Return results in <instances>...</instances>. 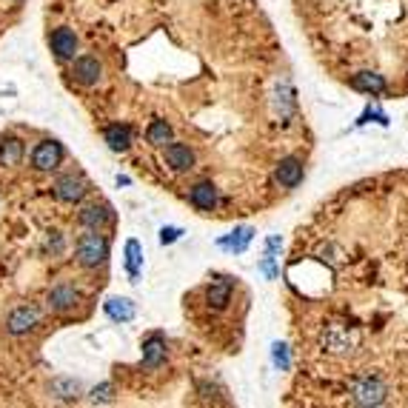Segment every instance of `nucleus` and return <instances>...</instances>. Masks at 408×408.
I'll list each match as a JSON object with an SVG mask.
<instances>
[{
	"label": "nucleus",
	"instance_id": "obj_5",
	"mask_svg": "<svg viewBox=\"0 0 408 408\" xmlns=\"http://www.w3.org/2000/svg\"><path fill=\"white\" fill-rule=\"evenodd\" d=\"M86 191H89V186L80 175H60L52 186V195L60 203H80L86 197Z\"/></svg>",
	"mask_w": 408,
	"mask_h": 408
},
{
	"label": "nucleus",
	"instance_id": "obj_3",
	"mask_svg": "<svg viewBox=\"0 0 408 408\" xmlns=\"http://www.w3.org/2000/svg\"><path fill=\"white\" fill-rule=\"evenodd\" d=\"M75 254H78V263L83 269H98L109 257V240L98 229H86V234L78 237Z\"/></svg>",
	"mask_w": 408,
	"mask_h": 408
},
{
	"label": "nucleus",
	"instance_id": "obj_17",
	"mask_svg": "<svg viewBox=\"0 0 408 408\" xmlns=\"http://www.w3.org/2000/svg\"><path fill=\"white\" fill-rule=\"evenodd\" d=\"M103 140L112 152H126L132 146V129L126 123H112L103 129Z\"/></svg>",
	"mask_w": 408,
	"mask_h": 408
},
{
	"label": "nucleus",
	"instance_id": "obj_7",
	"mask_svg": "<svg viewBox=\"0 0 408 408\" xmlns=\"http://www.w3.org/2000/svg\"><path fill=\"white\" fill-rule=\"evenodd\" d=\"M163 160H166V166H169L172 172H177V175L195 169V152H191L188 146H183V143H175V140L163 146Z\"/></svg>",
	"mask_w": 408,
	"mask_h": 408
},
{
	"label": "nucleus",
	"instance_id": "obj_10",
	"mask_svg": "<svg viewBox=\"0 0 408 408\" xmlns=\"http://www.w3.org/2000/svg\"><path fill=\"white\" fill-rule=\"evenodd\" d=\"M49 46H52V52L57 60H75V52H78V35L60 26L49 35Z\"/></svg>",
	"mask_w": 408,
	"mask_h": 408
},
{
	"label": "nucleus",
	"instance_id": "obj_21",
	"mask_svg": "<svg viewBox=\"0 0 408 408\" xmlns=\"http://www.w3.org/2000/svg\"><path fill=\"white\" fill-rule=\"evenodd\" d=\"M146 140L152 143V146H166V143H172V126L166 123V120H152L149 123V129H146Z\"/></svg>",
	"mask_w": 408,
	"mask_h": 408
},
{
	"label": "nucleus",
	"instance_id": "obj_26",
	"mask_svg": "<svg viewBox=\"0 0 408 408\" xmlns=\"http://www.w3.org/2000/svg\"><path fill=\"white\" fill-rule=\"evenodd\" d=\"M180 237H183V229H177V226H166V229H160V243H163V246L177 243Z\"/></svg>",
	"mask_w": 408,
	"mask_h": 408
},
{
	"label": "nucleus",
	"instance_id": "obj_6",
	"mask_svg": "<svg viewBox=\"0 0 408 408\" xmlns=\"http://www.w3.org/2000/svg\"><path fill=\"white\" fill-rule=\"evenodd\" d=\"M71 78H75V83L91 89V86H98L100 78H103V66L98 57H91V55H80L75 63H71Z\"/></svg>",
	"mask_w": 408,
	"mask_h": 408
},
{
	"label": "nucleus",
	"instance_id": "obj_23",
	"mask_svg": "<svg viewBox=\"0 0 408 408\" xmlns=\"http://www.w3.org/2000/svg\"><path fill=\"white\" fill-rule=\"evenodd\" d=\"M52 391H55L57 397H63V400H71V397H78L80 382H78V380H55V382H52Z\"/></svg>",
	"mask_w": 408,
	"mask_h": 408
},
{
	"label": "nucleus",
	"instance_id": "obj_13",
	"mask_svg": "<svg viewBox=\"0 0 408 408\" xmlns=\"http://www.w3.org/2000/svg\"><path fill=\"white\" fill-rule=\"evenodd\" d=\"M78 220H80V226H86V229H98V231H100L106 223H112V209H109L106 203H89V206L80 209Z\"/></svg>",
	"mask_w": 408,
	"mask_h": 408
},
{
	"label": "nucleus",
	"instance_id": "obj_11",
	"mask_svg": "<svg viewBox=\"0 0 408 408\" xmlns=\"http://www.w3.org/2000/svg\"><path fill=\"white\" fill-rule=\"evenodd\" d=\"M46 303H49L52 311H71L78 303H80V294L71 283H57L55 289L49 292V297H46Z\"/></svg>",
	"mask_w": 408,
	"mask_h": 408
},
{
	"label": "nucleus",
	"instance_id": "obj_9",
	"mask_svg": "<svg viewBox=\"0 0 408 408\" xmlns=\"http://www.w3.org/2000/svg\"><path fill=\"white\" fill-rule=\"evenodd\" d=\"M37 323H40V308L37 305H17L12 314H9V320H6V328L12 334H26Z\"/></svg>",
	"mask_w": 408,
	"mask_h": 408
},
{
	"label": "nucleus",
	"instance_id": "obj_20",
	"mask_svg": "<svg viewBox=\"0 0 408 408\" xmlns=\"http://www.w3.org/2000/svg\"><path fill=\"white\" fill-rule=\"evenodd\" d=\"M23 160V140L20 137H3L0 140V166L3 169H12V166H17Z\"/></svg>",
	"mask_w": 408,
	"mask_h": 408
},
{
	"label": "nucleus",
	"instance_id": "obj_4",
	"mask_svg": "<svg viewBox=\"0 0 408 408\" xmlns=\"http://www.w3.org/2000/svg\"><path fill=\"white\" fill-rule=\"evenodd\" d=\"M63 157H66V149L57 140H40L32 149V166L37 172H55L63 163Z\"/></svg>",
	"mask_w": 408,
	"mask_h": 408
},
{
	"label": "nucleus",
	"instance_id": "obj_24",
	"mask_svg": "<svg viewBox=\"0 0 408 408\" xmlns=\"http://www.w3.org/2000/svg\"><path fill=\"white\" fill-rule=\"evenodd\" d=\"M272 357H274V366H277L280 371H289L292 360H289V348H285L283 343H274V348H272Z\"/></svg>",
	"mask_w": 408,
	"mask_h": 408
},
{
	"label": "nucleus",
	"instance_id": "obj_18",
	"mask_svg": "<svg viewBox=\"0 0 408 408\" xmlns=\"http://www.w3.org/2000/svg\"><path fill=\"white\" fill-rule=\"evenodd\" d=\"M251 237H254V229H249V226H240V229H234L231 234L220 237V240H218V246H220L223 251L240 254V251H246V246L251 243Z\"/></svg>",
	"mask_w": 408,
	"mask_h": 408
},
{
	"label": "nucleus",
	"instance_id": "obj_2",
	"mask_svg": "<svg viewBox=\"0 0 408 408\" xmlns=\"http://www.w3.org/2000/svg\"><path fill=\"white\" fill-rule=\"evenodd\" d=\"M348 400L354 408H382L389 400V386L380 374H360L348 382Z\"/></svg>",
	"mask_w": 408,
	"mask_h": 408
},
{
	"label": "nucleus",
	"instance_id": "obj_1",
	"mask_svg": "<svg viewBox=\"0 0 408 408\" xmlns=\"http://www.w3.org/2000/svg\"><path fill=\"white\" fill-rule=\"evenodd\" d=\"M360 346H363V331L357 326L334 320V323H326L320 331V348L331 357H351Z\"/></svg>",
	"mask_w": 408,
	"mask_h": 408
},
{
	"label": "nucleus",
	"instance_id": "obj_22",
	"mask_svg": "<svg viewBox=\"0 0 408 408\" xmlns=\"http://www.w3.org/2000/svg\"><path fill=\"white\" fill-rule=\"evenodd\" d=\"M351 86H354V89H363V91H369V94H382V91H386V80H382L380 75H371V71L354 75V78H351Z\"/></svg>",
	"mask_w": 408,
	"mask_h": 408
},
{
	"label": "nucleus",
	"instance_id": "obj_8",
	"mask_svg": "<svg viewBox=\"0 0 408 408\" xmlns=\"http://www.w3.org/2000/svg\"><path fill=\"white\" fill-rule=\"evenodd\" d=\"M188 203L195 209H200V211H214L218 203H220V191L211 180H200V183H195L188 188Z\"/></svg>",
	"mask_w": 408,
	"mask_h": 408
},
{
	"label": "nucleus",
	"instance_id": "obj_27",
	"mask_svg": "<svg viewBox=\"0 0 408 408\" xmlns=\"http://www.w3.org/2000/svg\"><path fill=\"white\" fill-rule=\"evenodd\" d=\"M260 269H263V274H266L269 280H277V263H274V254H266L260 260Z\"/></svg>",
	"mask_w": 408,
	"mask_h": 408
},
{
	"label": "nucleus",
	"instance_id": "obj_19",
	"mask_svg": "<svg viewBox=\"0 0 408 408\" xmlns=\"http://www.w3.org/2000/svg\"><path fill=\"white\" fill-rule=\"evenodd\" d=\"M123 266H126V274L132 283L140 280L143 274V246L137 243V240H126V249H123Z\"/></svg>",
	"mask_w": 408,
	"mask_h": 408
},
{
	"label": "nucleus",
	"instance_id": "obj_15",
	"mask_svg": "<svg viewBox=\"0 0 408 408\" xmlns=\"http://www.w3.org/2000/svg\"><path fill=\"white\" fill-rule=\"evenodd\" d=\"M166 363V340L163 334H149L143 340V366L146 369H157Z\"/></svg>",
	"mask_w": 408,
	"mask_h": 408
},
{
	"label": "nucleus",
	"instance_id": "obj_16",
	"mask_svg": "<svg viewBox=\"0 0 408 408\" xmlns=\"http://www.w3.org/2000/svg\"><path fill=\"white\" fill-rule=\"evenodd\" d=\"M274 180H277L283 188H294V186H300V180H303V163H300L297 157H285V160H280L277 172H274Z\"/></svg>",
	"mask_w": 408,
	"mask_h": 408
},
{
	"label": "nucleus",
	"instance_id": "obj_12",
	"mask_svg": "<svg viewBox=\"0 0 408 408\" xmlns=\"http://www.w3.org/2000/svg\"><path fill=\"white\" fill-rule=\"evenodd\" d=\"M231 289H234V280L231 277H218V280H211L209 283V289H206V303L209 308L214 311H223L231 300Z\"/></svg>",
	"mask_w": 408,
	"mask_h": 408
},
{
	"label": "nucleus",
	"instance_id": "obj_25",
	"mask_svg": "<svg viewBox=\"0 0 408 408\" xmlns=\"http://www.w3.org/2000/svg\"><path fill=\"white\" fill-rule=\"evenodd\" d=\"M114 400V386L112 382H100L91 389V402H112Z\"/></svg>",
	"mask_w": 408,
	"mask_h": 408
},
{
	"label": "nucleus",
	"instance_id": "obj_14",
	"mask_svg": "<svg viewBox=\"0 0 408 408\" xmlns=\"http://www.w3.org/2000/svg\"><path fill=\"white\" fill-rule=\"evenodd\" d=\"M103 311H106V317L112 323H132L134 314H137V308H134V303L129 297H109L103 303Z\"/></svg>",
	"mask_w": 408,
	"mask_h": 408
}]
</instances>
